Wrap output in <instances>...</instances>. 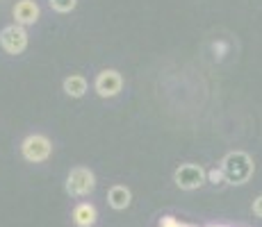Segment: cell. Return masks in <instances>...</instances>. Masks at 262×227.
Listing matches in <instances>:
<instances>
[{
  "label": "cell",
  "instance_id": "obj_1",
  "mask_svg": "<svg viewBox=\"0 0 262 227\" xmlns=\"http://www.w3.org/2000/svg\"><path fill=\"white\" fill-rule=\"evenodd\" d=\"M221 168H224L228 184H246L253 175V159L246 153L235 150V153L226 155V159L221 161Z\"/></svg>",
  "mask_w": 262,
  "mask_h": 227
},
{
  "label": "cell",
  "instance_id": "obj_7",
  "mask_svg": "<svg viewBox=\"0 0 262 227\" xmlns=\"http://www.w3.org/2000/svg\"><path fill=\"white\" fill-rule=\"evenodd\" d=\"M12 14H14V23L28 28V25H34L39 21L41 9H39V5L34 3V0H18V3L14 5Z\"/></svg>",
  "mask_w": 262,
  "mask_h": 227
},
{
  "label": "cell",
  "instance_id": "obj_6",
  "mask_svg": "<svg viewBox=\"0 0 262 227\" xmlns=\"http://www.w3.org/2000/svg\"><path fill=\"white\" fill-rule=\"evenodd\" d=\"M94 89L96 93L100 95V98H114V95L121 93V89H123V80H121V75L117 70H100L98 75H96V82H94Z\"/></svg>",
  "mask_w": 262,
  "mask_h": 227
},
{
  "label": "cell",
  "instance_id": "obj_10",
  "mask_svg": "<svg viewBox=\"0 0 262 227\" xmlns=\"http://www.w3.org/2000/svg\"><path fill=\"white\" fill-rule=\"evenodd\" d=\"M130 198H133V195H130V191L125 189V186H112V189H110V195H107L110 205L119 211L130 205Z\"/></svg>",
  "mask_w": 262,
  "mask_h": 227
},
{
  "label": "cell",
  "instance_id": "obj_12",
  "mask_svg": "<svg viewBox=\"0 0 262 227\" xmlns=\"http://www.w3.org/2000/svg\"><path fill=\"white\" fill-rule=\"evenodd\" d=\"M208 182L210 184H214V186H221V184H226V173H224V168H212V170H208Z\"/></svg>",
  "mask_w": 262,
  "mask_h": 227
},
{
  "label": "cell",
  "instance_id": "obj_8",
  "mask_svg": "<svg viewBox=\"0 0 262 227\" xmlns=\"http://www.w3.org/2000/svg\"><path fill=\"white\" fill-rule=\"evenodd\" d=\"M96 218H98L96 207L89 205V203H80L73 209V220H75V225L78 227H92L96 223Z\"/></svg>",
  "mask_w": 262,
  "mask_h": 227
},
{
  "label": "cell",
  "instance_id": "obj_3",
  "mask_svg": "<svg viewBox=\"0 0 262 227\" xmlns=\"http://www.w3.org/2000/svg\"><path fill=\"white\" fill-rule=\"evenodd\" d=\"M0 45L7 55H21L28 48V32H25L23 25L14 23L0 32Z\"/></svg>",
  "mask_w": 262,
  "mask_h": 227
},
{
  "label": "cell",
  "instance_id": "obj_11",
  "mask_svg": "<svg viewBox=\"0 0 262 227\" xmlns=\"http://www.w3.org/2000/svg\"><path fill=\"white\" fill-rule=\"evenodd\" d=\"M75 5H78V0H50V7L59 14H69L71 9H75Z\"/></svg>",
  "mask_w": 262,
  "mask_h": 227
},
{
  "label": "cell",
  "instance_id": "obj_4",
  "mask_svg": "<svg viewBox=\"0 0 262 227\" xmlns=\"http://www.w3.org/2000/svg\"><path fill=\"white\" fill-rule=\"evenodd\" d=\"M50 150H53V145H50V141L43 134H30L28 139L21 143L23 157L28 161H32V164L46 161L50 157Z\"/></svg>",
  "mask_w": 262,
  "mask_h": 227
},
{
  "label": "cell",
  "instance_id": "obj_14",
  "mask_svg": "<svg viewBox=\"0 0 262 227\" xmlns=\"http://www.w3.org/2000/svg\"><path fill=\"white\" fill-rule=\"evenodd\" d=\"M210 227H226V225H210Z\"/></svg>",
  "mask_w": 262,
  "mask_h": 227
},
{
  "label": "cell",
  "instance_id": "obj_2",
  "mask_svg": "<svg viewBox=\"0 0 262 227\" xmlns=\"http://www.w3.org/2000/svg\"><path fill=\"white\" fill-rule=\"evenodd\" d=\"M96 186V178L89 168H73L69 173L67 180V193L73 195V198H84L94 191Z\"/></svg>",
  "mask_w": 262,
  "mask_h": 227
},
{
  "label": "cell",
  "instance_id": "obj_5",
  "mask_svg": "<svg viewBox=\"0 0 262 227\" xmlns=\"http://www.w3.org/2000/svg\"><path fill=\"white\" fill-rule=\"evenodd\" d=\"M205 180H208V173H205L201 166L196 164H183L178 170L173 173V182L180 186L183 191H194L199 189V186L205 184Z\"/></svg>",
  "mask_w": 262,
  "mask_h": 227
},
{
  "label": "cell",
  "instance_id": "obj_13",
  "mask_svg": "<svg viewBox=\"0 0 262 227\" xmlns=\"http://www.w3.org/2000/svg\"><path fill=\"white\" fill-rule=\"evenodd\" d=\"M253 214L258 216V218H262V195L253 200Z\"/></svg>",
  "mask_w": 262,
  "mask_h": 227
},
{
  "label": "cell",
  "instance_id": "obj_9",
  "mask_svg": "<svg viewBox=\"0 0 262 227\" xmlns=\"http://www.w3.org/2000/svg\"><path fill=\"white\" fill-rule=\"evenodd\" d=\"M87 89H89V84L82 75H69L64 80V93L71 95V98H82L87 93Z\"/></svg>",
  "mask_w": 262,
  "mask_h": 227
}]
</instances>
